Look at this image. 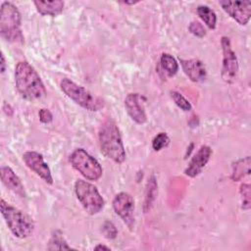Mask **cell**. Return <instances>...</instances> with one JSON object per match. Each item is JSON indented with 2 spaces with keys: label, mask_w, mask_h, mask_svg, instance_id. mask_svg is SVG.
Listing matches in <instances>:
<instances>
[{
  "label": "cell",
  "mask_w": 251,
  "mask_h": 251,
  "mask_svg": "<svg viewBox=\"0 0 251 251\" xmlns=\"http://www.w3.org/2000/svg\"><path fill=\"white\" fill-rule=\"evenodd\" d=\"M212 155V149L208 145H202L193 155L188 166L184 170V175L189 177L197 176L206 166Z\"/></svg>",
  "instance_id": "4fadbf2b"
},
{
  "label": "cell",
  "mask_w": 251,
  "mask_h": 251,
  "mask_svg": "<svg viewBox=\"0 0 251 251\" xmlns=\"http://www.w3.org/2000/svg\"><path fill=\"white\" fill-rule=\"evenodd\" d=\"M94 249H95V250H111V248H110V247L105 246V245H102V244H98V245H96V246L94 247Z\"/></svg>",
  "instance_id": "83f0119b"
},
{
  "label": "cell",
  "mask_w": 251,
  "mask_h": 251,
  "mask_svg": "<svg viewBox=\"0 0 251 251\" xmlns=\"http://www.w3.org/2000/svg\"><path fill=\"white\" fill-rule=\"evenodd\" d=\"M113 209L128 228L134 226V200L127 192H120L113 199Z\"/></svg>",
  "instance_id": "9c48e42d"
},
{
  "label": "cell",
  "mask_w": 251,
  "mask_h": 251,
  "mask_svg": "<svg viewBox=\"0 0 251 251\" xmlns=\"http://www.w3.org/2000/svg\"><path fill=\"white\" fill-rule=\"evenodd\" d=\"M171 97L173 98V100H174V102L176 103V105L178 108H180L182 111L187 112V111H190V110H191L192 106H191L190 102H189L184 96H182L179 92L175 91V90H174V91H171Z\"/></svg>",
  "instance_id": "44dd1931"
},
{
  "label": "cell",
  "mask_w": 251,
  "mask_h": 251,
  "mask_svg": "<svg viewBox=\"0 0 251 251\" xmlns=\"http://www.w3.org/2000/svg\"><path fill=\"white\" fill-rule=\"evenodd\" d=\"M1 180L3 184L12 192L17 194L18 196L24 198L25 197V187L20 179V177L16 175V173L8 166H2L0 169Z\"/></svg>",
  "instance_id": "9a60e30c"
},
{
  "label": "cell",
  "mask_w": 251,
  "mask_h": 251,
  "mask_svg": "<svg viewBox=\"0 0 251 251\" xmlns=\"http://www.w3.org/2000/svg\"><path fill=\"white\" fill-rule=\"evenodd\" d=\"M0 210L8 228L14 236L24 239L32 234L34 230V223L28 215L8 204L4 199L0 200Z\"/></svg>",
  "instance_id": "3957f363"
},
{
  "label": "cell",
  "mask_w": 251,
  "mask_h": 251,
  "mask_svg": "<svg viewBox=\"0 0 251 251\" xmlns=\"http://www.w3.org/2000/svg\"><path fill=\"white\" fill-rule=\"evenodd\" d=\"M33 4L39 14L43 16H52V17H55L61 14L65 6V3L61 0L34 1Z\"/></svg>",
  "instance_id": "2e32d148"
},
{
  "label": "cell",
  "mask_w": 251,
  "mask_h": 251,
  "mask_svg": "<svg viewBox=\"0 0 251 251\" xmlns=\"http://www.w3.org/2000/svg\"><path fill=\"white\" fill-rule=\"evenodd\" d=\"M223 50V66L221 76L226 83H233L238 75V62L234 51L232 50L230 40L226 36H223L221 40Z\"/></svg>",
  "instance_id": "ba28073f"
},
{
  "label": "cell",
  "mask_w": 251,
  "mask_h": 251,
  "mask_svg": "<svg viewBox=\"0 0 251 251\" xmlns=\"http://www.w3.org/2000/svg\"><path fill=\"white\" fill-rule=\"evenodd\" d=\"M179 62H180L182 71L191 81L200 82L205 80L207 76V72L202 61L198 59H189V60L179 59Z\"/></svg>",
  "instance_id": "5bb4252c"
},
{
  "label": "cell",
  "mask_w": 251,
  "mask_h": 251,
  "mask_svg": "<svg viewBox=\"0 0 251 251\" xmlns=\"http://www.w3.org/2000/svg\"><path fill=\"white\" fill-rule=\"evenodd\" d=\"M73 168L88 180H98L103 174L99 162L83 148H77L70 155Z\"/></svg>",
  "instance_id": "52a82bcc"
},
{
  "label": "cell",
  "mask_w": 251,
  "mask_h": 251,
  "mask_svg": "<svg viewBox=\"0 0 251 251\" xmlns=\"http://www.w3.org/2000/svg\"><path fill=\"white\" fill-rule=\"evenodd\" d=\"M6 70V61H5V56L3 54V52L1 53V73L3 74Z\"/></svg>",
  "instance_id": "4316f807"
},
{
  "label": "cell",
  "mask_w": 251,
  "mask_h": 251,
  "mask_svg": "<svg viewBox=\"0 0 251 251\" xmlns=\"http://www.w3.org/2000/svg\"><path fill=\"white\" fill-rule=\"evenodd\" d=\"M223 10L240 25L248 24L251 17V1H220Z\"/></svg>",
  "instance_id": "8fae6325"
},
{
  "label": "cell",
  "mask_w": 251,
  "mask_h": 251,
  "mask_svg": "<svg viewBox=\"0 0 251 251\" xmlns=\"http://www.w3.org/2000/svg\"><path fill=\"white\" fill-rule=\"evenodd\" d=\"M38 117H39V121L42 124H49L53 120V116H52L51 112L46 108H42L39 110Z\"/></svg>",
  "instance_id": "484cf974"
},
{
  "label": "cell",
  "mask_w": 251,
  "mask_h": 251,
  "mask_svg": "<svg viewBox=\"0 0 251 251\" xmlns=\"http://www.w3.org/2000/svg\"><path fill=\"white\" fill-rule=\"evenodd\" d=\"M160 64L169 76H174L178 71V64L171 54L163 53L160 58Z\"/></svg>",
  "instance_id": "d6986e66"
},
{
  "label": "cell",
  "mask_w": 251,
  "mask_h": 251,
  "mask_svg": "<svg viewBox=\"0 0 251 251\" xmlns=\"http://www.w3.org/2000/svg\"><path fill=\"white\" fill-rule=\"evenodd\" d=\"M23 161L30 171H32L46 183H53V177L50 168L44 161L43 156L40 153L35 151H26L23 154Z\"/></svg>",
  "instance_id": "30bf717a"
},
{
  "label": "cell",
  "mask_w": 251,
  "mask_h": 251,
  "mask_svg": "<svg viewBox=\"0 0 251 251\" xmlns=\"http://www.w3.org/2000/svg\"><path fill=\"white\" fill-rule=\"evenodd\" d=\"M60 87L70 99L85 110L98 111L103 106V102L100 98L96 97L86 88L75 83L70 78H63L60 81Z\"/></svg>",
  "instance_id": "5b68a950"
},
{
  "label": "cell",
  "mask_w": 251,
  "mask_h": 251,
  "mask_svg": "<svg viewBox=\"0 0 251 251\" xmlns=\"http://www.w3.org/2000/svg\"><path fill=\"white\" fill-rule=\"evenodd\" d=\"M197 14L199 18L204 22V24L210 28L215 29L217 25L216 13L206 5H199L197 7Z\"/></svg>",
  "instance_id": "ac0fdd59"
},
{
  "label": "cell",
  "mask_w": 251,
  "mask_h": 251,
  "mask_svg": "<svg viewBox=\"0 0 251 251\" xmlns=\"http://www.w3.org/2000/svg\"><path fill=\"white\" fill-rule=\"evenodd\" d=\"M75 193L88 215H96L104 208V199L97 187L92 183L83 179H77L75 182Z\"/></svg>",
  "instance_id": "8992f818"
},
{
  "label": "cell",
  "mask_w": 251,
  "mask_h": 251,
  "mask_svg": "<svg viewBox=\"0 0 251 251\" xmlns=\"http://www.w3.org/2000/svg\"><path fill=\"white\" fill-rule=\"evenodd\" d=\"M170 142V138L166 132H159L152 140V147L155 151H160Z\"/></svg>",
  "instance_id": "7402d4cb"
},
{
  "label": "cell",
  "mask_w": 251,
  "mask_h": 251,
  "mask_svg": "<svg viewBox=\"0 0 251 251\" xmlns=\"http://www.w3.org/2000/svg\"><path fill=\"white\" fill-rule=\"evenodd\" d=\"M47 249L48 250H62V249H72V248H71V246L68 245L63 234L59 230H56L51 235V238L48 242Z\"/></svg>",
  "instance_id": "ffe728a7"
},
{
  "label": "cell",
  "mask_w": 251,
  "mask_h": 251,
  "mask_svg": "<svg viewBox=\"0 0 251 251\" xmlns=\"http://www.w3.org/2000/svg\"><path fill=\"white\" fill-rule=\"evenodd\" d=\"M232 176L231 178L233 180H239L245 176L250 174V157L246 156L243 159L236 161L232 166Z\"/></svg>",
  "instance_id": "e0dca14e"
},
{
  "label": "cell",
  "mask_w": 251,
  "mask_h": 251,
  "mask_svg": "<svg viewBox=\"0 0 251 251\" xmlns=\"http://www.w3.org/2000/svg\"><path fill=\"white\" fill-rule=\"evenodd\" d=\"M101 231L107 239H114L117 237L118 230L115 225L110 221H105L101 226Z\"/></svg>",
  "instance_id": "cb8c5ba5"
},
{
  "label": "cell",
  "mask_w": 251,
  "mask_h": 251,
  "mask_svg": "<svg viewBox=\"0 0 251 251\" xmlns=\"http://www.w3.org/2000/svg\"><path fill=\"white\" fill-rule=\"evenodd\" d=\"M137 2H124V4H126V5H134Z\"/></svg>",
  "instance_id": "f1b7e54d"
},
{
  "label": "cell",
  "mask_w": 251,
  "mask_h": 251,
  "mask_svg": "<svg viewBox=\"0 0 251 251\" xmlns=\"http://www.w3.org/2000/svg\"><path fill=\"white\" fill-rule=\"evenodd\" d=\"M240 195H241V207H242V209L249 210L250 209V204H251L250 184H248V183L241 184V186H240Z\"/></svg>",
  "instance_id": "603a6c76"
},
{
  "label": "cell",
  "mask_w": 251,
  "mask_h": 251,
  "mask_svg": "<svg viewBox=\"0 0 251 251\" xmlns=\"http://www.w3.org/2000/svg\"><path fill=\"white\" fill-rule=\"evenodd\" d=\"M188 29H189V31L193 35H195L197 37L202 38V37H204L206 35V30H205L203 25L201 23H199V22H196V21L191 22L189 26H188Z\"/></svg>",
  "instance_id": "d4e9b609"
},
{
  "label": "cell",
  "mask_w": 251,
  "mask_h": 251,
  "mask_svg": "<svg viewBox=\"0 0 251 251\" xmlns=\"http://www.w3.org/2000/svg\"><path fill=\"white\" fill-rule=\"evenodd\" d=\"M16 88L21 96L29 101L43 98L47 91L35 69L27 62L22 61L15 68Z\"/></svg>",
  "instance_id": "6da1fadb"
},
{
  "label": "cell",
  "mask_w": 251,
  "mask_h": 251,
  "mask_svg": "<svg viewBox=\"0 0 251 251\" xmlns=\"http://www.w3.org/2000/svg\"><path fill=\"white\" fill-rule=\"evenodd\" d=\"M98 138L103 154L117 164H122L126 160V150L116 123L107 119L102 123L98 131Z\"/></svg>",
  "instance_id": "7a4b0ae2"
},
{
  "label": "cell",
  "mask_w": 251,
  "mask_h": 251,
  "mask_svg": "<svg viewBox=\"0 0 251 251\" xmlns=\"http://www.w3.org/2000/svg\"><path fill=\"white\" fill-rule=\"evenodd\" d=\"M125 108L130 119L138 125L147 121V116L142 105L141 96L138 93H128L125 99Z\"/></svg>",
  "instance_id": "7c38bea8"
},
{
  "label": "cell",
  "mask_w": 251,
  "mask_h": 251,
  "mask_svg": "<svg viewBox=\"0 0 251 251\" xmlns=\"http://www.w3.org/2000/svg\"><path fill=\"white\" fill-rule=\"evenodd\" d=\"M22 18L17 6L11 2H3L0 10V33L11 43H24V35L21 28Z\"/></svg>",
  "instance_id": "277c9868"
}]
</instances>
